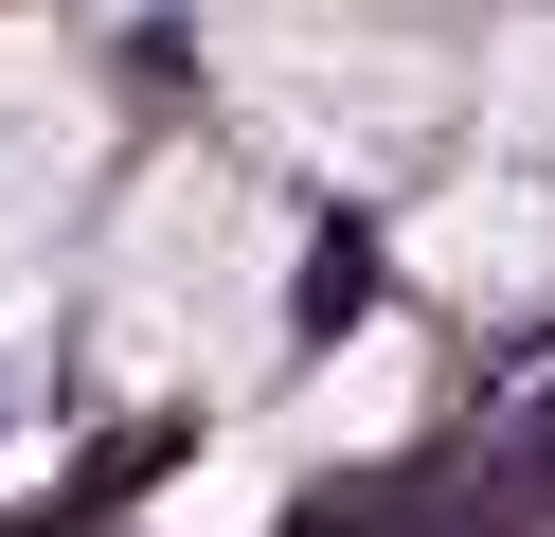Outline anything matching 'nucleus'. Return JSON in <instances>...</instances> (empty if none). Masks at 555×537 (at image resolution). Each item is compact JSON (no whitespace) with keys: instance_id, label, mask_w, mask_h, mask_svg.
I'll return each instance as SVG.
<instances>
[{"instance_id":"7ed1b4c3","label":"nucleus","mask_w":555,"mask_h":537,"mask_svg":"<svg viewBox=\"0 0 555 537\" xmlns=\"http://www.w3.org/2000/svg\"><path fill=\"white\" fill-rule=\"evenodd\" d=\"M90 162H108V72L54 18H0V305L37 286V251L73 233Z\"/></svg>"},{"instance_id":"f257e3e1","label":"nucleus","mask_w":555,"mask_h":537,"mask_svg":"<svg viewBox=\"0 0 555 537\" xmlns=\"http://www.w3.org/2000/svg\"><path fill=\"white\" fill-rule=\"evenodd\" d=\"M269 322H287V215H269L233 162H144L126 215H108V269H90V341H108V376L216 394V376L269 358Z\"/></svg>"},{"instance_id":"39448f33","label":"nucleus","mask_w":555,"mask_h":537,"mask_svg":"<svg viewBox=\"0 0 555 537\" xmlns=\"http://www.w3.org/2000/svg\"><path fill=\"white\" fill-rule=\"evenodd\" d=\"M466 107H483V126L519 143V162H555V0H538V18H502V36H483Z\"/></svg>"},{"instance_id":"20e7f679","label":"nucleus","mask_w":555,"mask_h":537,"mask_svg":"<svg viewBox=\"0 0 555 537\" xmlns=\"http://www.w3.org/2000/svg\"><path fill=\"white\" fill-rule=\"evenodd\" d=\"M412 286H430V305H483V322L555 305V179H538V162H502V179L412 197Z\"/></svg>"},{"instance_id":"f03ea898","label":"nucleus","mask_w":555,"mask_h":537,"mask_svg":"<svg viewBox=\"0 0 555 537\" xmlns=\"http://www.w3.org/2000/svg\"><path fill=\"white\" fill-rule=\"evenodd\" d=\"M233 90H251V126L287 143V162L395 179L466 72H448L430 36H376V18H233Z\"/></svg>"}]
</instances>
